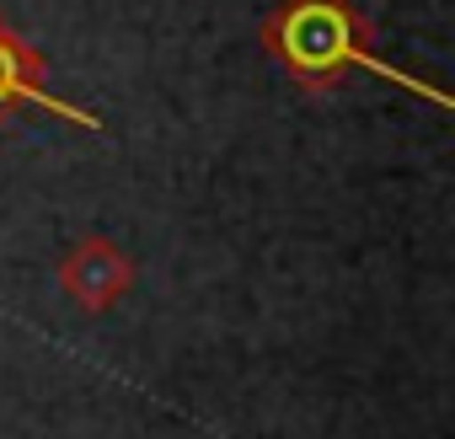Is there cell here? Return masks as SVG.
<instances>
[{"mask_svg":"<svg viewBox=\"0 0 455 439\" xmlns=\"http://www.w3.org/2000/svg\"><path fill=\"white\" fill-rule=\"evenodd\" d=\"M65 284H70V295H81L86 306H108V300L129 284V263L118 258V247L86 242V247L65 263Z\"/></svg>","mask_w":455,"mask_h":439,"instance_id":"obj_1","label":"cell"}]
</instances>
